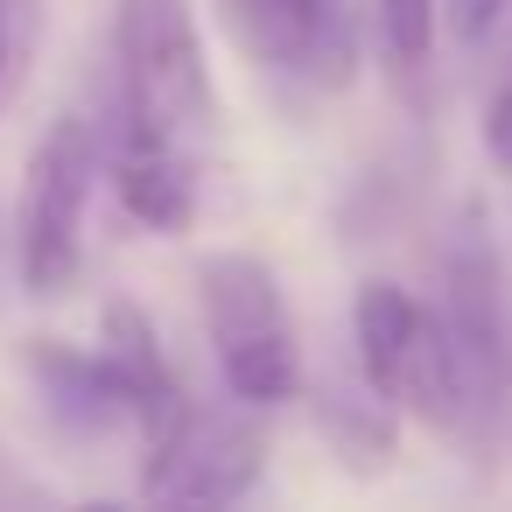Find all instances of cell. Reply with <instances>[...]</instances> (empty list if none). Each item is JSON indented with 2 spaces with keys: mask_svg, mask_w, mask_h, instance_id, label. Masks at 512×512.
Returning a JSON list of instances; mask_svg holds the SVG:
<instances>
[{
  "mask_svg": "<svg viewBox=\"0 0 512 512\" xmlns=\"http://www.w3.org/2000/svg\"><path fill=\"white\" fill-rule=\"evenodd\" d=\"M323 421H330V435H337V449L358 463V449L365 456H386L393 449V421H379L365 400H323Z\"/></svg>",
  "mask_w": 512,
  "mask_h": 512,
  "instance_id": "obj_8",
  "label": "cell"
},
{
  "mask_svg": "<svg viewBox=\"0 0 512 512\" xmlns=\"http://www.w3.org/2000/svg\"><path fill=\"white\" fill-rule=\"evenodd\" d=\"M204 288V330L225 372V393L239 407H281L302 393V344L295 316L281 302V281L253 253H211L197 267Z\"/></svg>",
  "mask_w": 512,
  "mask_h": 512,
  "instance_id": "obj_2",
  "label": "cell"
},
{
  "mask_svg": "<svg viewBox=\"0 0 512 512\" xmlns=\"http://www.w3.org/2000/svg\"><path fill=\"white\" fill-rule=\"evenodd\" d=\"M379 36L400 71H421L435 50V0H379Z\"/></svg>",
  "mask_w": 512,
  "mask_h": 512,
  "instance_id": "obj_7",
  "label": "cell"
},
{
  "mask_svg": "<svg viewBox=\"0 0 512 512\" xmlns=\"http://www.w3.org/2000/svg\"><path fill=\"white\" fill-rule=\"evenodd\" d=\"M113 176H120V204H127L141 225H155V232H183V225H190V169H183L176 148L120 141Z\"/></svg>",
  "mask_w": 512,
  "mask_h": 512,
  "instance_id": "obj_6",
  "label": "cell"
},
{
  "mask_svg": "<svg viewBox=\"0 0 512 512\" xmlns=\"http://www.w3.org/2000/svg\"><path fill=\"white\" fill-rule=\"evenodd\" d=\"M267 470V435L246 414H197L148 456L141 491L162 505H232L260 484Z\"/></svg>",
  "mask_w": 512,
  "mask_h": 512,
  "instance_id": "obj_5",
  "label": "cell"
},
{
  "mask_svg": "<svg viewBox=\"0 0 512 512\" xmlns=\"http://www.w3.org/2000/svg\"><path fill=\"white\" fill-rule=\"evenodd\" d=\"M512 8V0H442V15H449V29H456V43H484L491 29H498V15Z\"/></svg>",
  "mask_w": 512,
  "mask_h": 512,
  "instance_id": "obj_9",
  "label": "cell"
},
{
  "mask_svg": "<svg viewBox=\"0 0 512 512\" xmlns=\"http://www.w3.org/2000/svg\"><path fill=\"white\" fill-rule=\"evenodd\" d=\"M85 197H92V134L78 120H57L22 176V211H15V260L29 295H64L85 260Z\"/></svg>",
  "mask_w": 512,
  "mask_h": 512,
  "instance_id": "obj_3",
  "label": "cell"
},
{
  "mask_svg": "<svg viewBox=\"0 0 512 512\" xmlns=\"http://www.w3.org/2000/svg\"><path fill=\"white\" fill-rule=\"evenodd\" d=\"M484 148H491V162L512 176V85L491 92V106H484Z\"/></svg>",
  "mask_w": 512,
  "mask_h": 512,
  "instance_id": "obj_10",
  "label": "cell"
},
{
  "mask_svg": "<svg viewBox=\"0 0 512 512\" xmlns=\"http://www.w3.org/2000/svg\"><path fill=\"white\" fill-rule=\"evenodd\" d=\"M113 50H120V120L127 141L190 148L218 120V85L204 64V36L190 0H120L113 8Z\"/></svg>",
  "mask_w": 512,
  "mask_h": 512,
  "instance_id": "obj_1",
  "label": "cell"
},
{
  "mask_svg": "<svg viewBox=\"0 0 512 512\" xmlns=\"http://www.w3.org/2000/svg\"><path fill=\"white\" fill-rule=\"evenodd\" d=\"M232 43L267 64L274 78L337 92L358 64V22L351 0H218Z\"/></svg>",
  "mask_w": 512,
  "mask_h": 512,
  "instance_id": "obj_4",
  "label": "cell"
}]
</instances>
